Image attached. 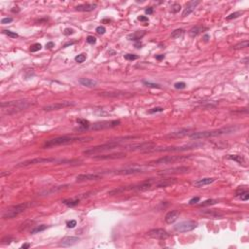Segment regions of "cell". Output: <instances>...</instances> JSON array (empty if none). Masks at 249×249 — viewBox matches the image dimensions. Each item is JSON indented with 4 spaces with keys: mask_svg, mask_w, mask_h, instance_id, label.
<instances>
[{
    "mask_svg": "<svg viewBox=\"0 0 249 249\" xmlns=\"http://www.w3.org/2000/svg\"><path fill=\"white\" fill-rule=\"evenodd\" d=\"M30 105H32V103L27 101V100H13V101L2 102L1 108L3 112L10 115L27 109Z\"/></svg>",
    "mask_w": 249,
    "mask_h": 249,
    "instance_id": "6da1fadb",
    "label": "cell"
},
{
    "mask_svg": "<svg viewBox=\"0 0 249 249\" xmlns=\"http://www.w3.org/2000/svg\"><path fill=\"white\" fill-rule=\"evenodd\" d=\"M89 139H92L91 137H73V136H61L57 137V138L50 139L45 142L44 147L45 148H50V147H55V146H61V145H67V144H72L76 142H84Z\"/></svg>",
    "mask_w": 249,
    "mask_h": 249,
    "instance_id": "7a4b0ae2",
    "label": "cell"
},
{
    "mask_svg": "<svg viewBox=\"0 0 249 249\" xmlns=\"http://www.w3.org/2000/svg\"><path fill=\"white\" fill-rule=\"evenodd\" d=\"M236 131V128H223L219 129H213V131H204V132H193L190 135V138L198 140V139H204L209 138V137L219 136L223 134H228Z\"/></svg>",
    "mask_w": 249,
    "mask_h": 249,
    "instance_id": "3957f363",
    "label": "cell"
},
{
    "mask_svg": "<svg viewBox=\"0 0 249 249\" xmlns=\"http://www.w3.org/2000/svg\"><path fill=\"white\" fill-rule=\"evenodd\" d=\"M30 206V202H23L17 205L11 206L7 209L2 215L3 219H12L15 218L18 215H20L21 213H23L24 210H27L28 207Z\"/></svg>",
    "mask_w": 249,
    "mask_h": 249,
    "instance_id": "277c9868",
    "label": "cell"
},
{
    "mask_svg": "<svg viewBox=\"0 0 249 249\" xmlns=\"http://www.w3.org/2000/svg\"><path fill=\"white\" fill-rule=\"evenodd\" d=\"M119 145H120V144H119L118 141H110V142H108V143H105V144H102V145H98V146L92 147V148H90V149L84 151V154L85 155H95V154L100 153V152L112 150V149H114V148L118 147Z\"/></svg>",
    "mask_w": 249,
    "mask_h": 249,
    "instance_id": "5b68a950",
    "label": "cell"
},
{
    "mask_svg": "<svg viewBox=\"0 0 249 249\" xmlns=\"http://www.w3.org/2000/svg\"><path fill=\"white\" fill-rule=\"evenodd\" d=\"M188 158H190V156H166V157L152 161L149 163L150 165H168V163H173L178 161H183Z\"/></svg>",
    "mask_w": 249,
    "mask_h": 249,
    "instance_id": "8992f818",
    "label": "cell"
},
{
    "mask_svg": "<svg viewBox=\"0 0 249 249\" xmlns=\"http://www.w3.org/2000/svg\"><path fill=\"white\" fill-rule=\"evenodd\" d=\"M200 143H196V144H191V145H184V146H172V147H166V148H161V149H157L155 148L153 150H150L148 152H183L187 151L190 149H196L197 147L200 146Z\"/></svg>",
    "mask_w": 249,
    "mask_h": 249,
    "instance_id": "52a82bcc",
    "label": "cell"
},
{
    "mask_svg": "<svg viewBox=\"0 0 249 249\" xmlns=\"http://www.w3.org/2000/svg\"><path fill=\"white\" fill-rule=\"evenodd\" d=\"M119 125H121V121H119V120L102 121V122H98V123H95V124H94V126L92 127V131H101V129L115 128Z\"/></svg>",
    "mask_w": 249,
    "mask_h": 249,
    "instance_id": "ba28073f",
    "label": "cell"
},
{
    "mask_svg": "<svg viewBox=\"0 0 249 249\" xmlns=\"http://www.w3.org/2000/svg\"><path fill=\"white\" fill-rule=\"evenodd\" d=\"M197 227H198V223L195 221L189 220V221L180 222L179 224H177L175 227H174V230L179 233H186V232L193 231V230L196 229Z\"/></svg>",
    "mask_w": 249,
    "mask_h": 249,
    "instance_id": "9c48e42d",
    "label": "cell"
},
{
    "mask_svg": "<svg viewBox=\"0 0 249 249\" xmlns=\"http://www.w3.org/2000/svg\"><path fill=\"white\" fill-rule=\"evenodd\" d=\"M55 162V160L53 158H35L31 160H27L24 162H21L17 165V168H24V166H33L37 163H53Z\"/></svg>",
    "mask_w": 249,
    "mask_h": 249,
    "instance_id": "30bf717a",
    "label": "cell"
},
{
    "mask_svg": "<svg viewBox=\"0 0 249 249\" xmlns=\"http://www.w3.org/2000/svg\"><path fill=\"white\" fill-rule=\"evenodd\" d=\"M147 235H148V236L152 237V239H166L169 236L168 232L163 229L150 230V231L147 233Z\"/></svg>",
    "mask_w": 249,
    "mask_h": 249,
    "instance_id": "8fae6325",
    "label": "cell"
},
{
    "mask_svg": "<svg viewBox=\"0 0 249 249\" xmlns=\"http://www.w3.org/2000/svg\"><path fill=\"white\" fill-rule=\"evenodd\" d=\"M74 105H75L74 102L61 101V102H55V103H53V104L47 105L45 107H43V109L45 111H54V110L62 109V108H65V107H70V106H74Z\"/></svg>",
    "mask_w": 249,
    "mask_h": 249,
    "instance_id": "7c38bea8",
    "label": "cell"
},
{
    "mask_svg": "<svg viewBox=\"0 0 249 249\" xmlns=\"http://www.w3.org/2000/svg\"><path fill=\"white\" fill-rule=\"evenodd\" d=\"M155 144L152 142H145V143H138V144H132V145H128L127 149L131 150V151H135V150H145V152L149 151V149H152L154 148Z\"/></svg>",
    "mask_w": 249,
    "mask_h": 249,
    "instance_id": "4fadbf2b",
    "label": "cell"
},
{
    "mask_svg": "<svg viewBox=\"0 0 249 249\" xmlns=\"http://www.w3.org/2000/svg\"><path fill=\"white\" fill-rule=\"evenodd\" d=\"M189 168L188 166H179V168H173L166 170H162L160 171V175H168V174H173V173H185L188 172Z\"/></svg>",
    "mask_w": 249,
    "mask_h": 249,
    "instance_id": "5bb4252c",
    "label": "cell"
},
{
    "mask_svg": "<svg viewBox=\"0 0 249 249\" xmlns=\"http://www.w3.org/2000/svg\"><path fill=\"white\" fill-rule=\"evenodd\" d=\"M126 157V153L124 152H118V153L108 154V155H100L94 157L95 160H114V159H122Z\"/></svg>",
    "mask_w": 249,
    "mask_h": 249,
    "instance_id": "9a60e30c",
    "label": "cell"
},
{
    "mask_svg": "<svg viewBox=\"0 0 249 249\" xmlns=\"http://www.w3.org/2000/svg\"><path fill=\"white\" fill-rule=\"evenodd\" d=\"M101 178V175L98 173H87V174H80L76 177V180L82 182V181H91V180H98Z\"/></svg>",
    "mask_w": 249,
    "mask_h": 249,
    "instance_id": "2e32d148",
    "label": "cell"
},
{
    "mask_svg": "<svg viewBox=\"0 0 249 249\" xmlns=\"http://www.w3.org/2000/svg\"><path fill=\"white\" fill-rule=\"evenodd\" d=\"M199 1H190L187 3V5H186L185 9L183 11V13H182V17H187L189 16L191 13L194 12V10L196 9V7L199 4Z\"/></svg>",
    "mask_w": 249,
    "mask_h": 249,
    "instance_id": "e0dca14e",
    "label": "cell"
},
{
    "mask_svg": "<svg viewBox=\"0 0 249 249\" xmlns=\"http://www.w3.org/2000/svg\"><path fill=\"white\" fill-rule=\"evenodd\" d=\"M78 241H79V237L77 236H65L61 239V245L64 247H68L78 243Z\"/></svg>",
    "mask_w": 249,
    "mask_h": 249,
    "instance_id": "ac0fdd59",
    "label": "cell"
},
{
    "mask_svg": "<svg viewBox=\"0 0 249 249\" xmlns=\"http://www.w3.org/2000/svg\"><path fill=\"white\" fill-rule=\"evenodd\" d=\"M178 217H179V211L171 210L166 213V215L165 216V222L166 224H172V223H174L177 220Z\"/></svg>",
    "mask_w": 249,
    "mask_h": 249,
    "instance_id": "d6986e66",
    "label": "cell"
},
{
    "mask_svg": "<svg viewBox=\"0 0 249 249\" xmlns=\"http://www.w3.org/2000/svg\"><path fill=\"white\" fill-rule=\"evenodd\" d=\"M100 95L102 96H108V98H129V96L133 95L132 94H129V92H100Z\"/></svg>",
    "mask_w": 249,
    "mask_h": 249,
    "instance_id": "ffe728a7",
    "label": "cell"
},
{
    "mask_svg": "<svg viewBox=\"0 0 249 249\" xmlns=\"http://www.w3.org/2000/svg\"><path fill=\"white\" fill-rule=\"evenodd\" d=\"M96 8V4L94 3H87V4H81L75 7L76 11L79 12H92Z\"/></svg>",
    "mask_w": 249,
    "mask_h": 249,
    "instance_id": "44dd1931",
    "label": "cell"
},
{
    "mask_svg": "<svg viewBox=\"0 0 249 249\" xmlns=\"http://www.w3.org/2000/svg\"><path fill=\"white\" fill-rule=\"evenodd\" d=\"M175 183V178H166V179H161L156 182V187H168L169 185Z\"/></svg>",
    "mask_w": 249,
    "mask_h": 249,
    "instance_id": "7402d4cb",
    "label": "cell"
},
{
    "mask_svg": "<svg viewBox=\"0 0 249 249\" xmlns=\"http://www.w3.org/2000/svg\"><path fill=\"white\" fill-rule=\"evenodd\" d=\"M79 83L84 87L87 88H94L96 86V81L92 80V79H89V78H80L79 79Z\"/></svg>",
    "mask_w": 249,
    "mask_h": 249,
    "instance_id": "603a6c76",
    "label": "cell"
},
{
    "mask_svg": "<svg viewBox=\"0 0 249 249\" xmlns=\"http://www.w3.org/2000/svg\"><path fill=\"white\" fill-rule=\"evenodd\" d=\"M142 172L141 169L139 168H126L123 170H118L115 172V174H119V175H129V174H136Z\"/></svg>",
    "mask_w": 249,
    "mask_h": 249,
    "instance_id": "cb8c5ba5",
    "label": "cell"
},
{
    "mask_svg": "<svg viewBox=\"0 0 249 249\" xmlns=\"http://www.w3.org/2000/svg\"><path fill=\"white\" fill-rule=\"evenodd\" d=\"M214 181H215V178H209V177L202 178V179H199L198 181H196L194 183V185L196 186V187H203V186H205V185H209L211 183H213Z\"/></svg>",
    "mask_w": 249,
    "mask_h": 249,
    "instance_id": "d4e9b609",
    "label": "cell"
},
{
    "mask_svg": "<svg viewBox=\"0 0 249 249\" xmlns=\"http://www.w3.org/2000/svg\"><path fill=\"white\" fill-rule=\"evenodd\" d=\"M188 132L189 129H180V131H177V132H170L169 134L166 135V137H168V138H178V137H182V136H185L188 134Z\"/></svg>",
    "mask_w": 249,
    "mask_h": 249,
    "instance_id": "484cf974",
    "label": "cell"
},
{
    "mask_svg": "<svg viewBox=\"0 0 249 249\" xmlns=\"http://www.w3.org/2000/svg\"><path fill=\"white\" fill-rule=\"evenodd\" d=\"M205 27H203L202 25H196V27H192L190 29V31H189V33H190V35L192 37H196V36H198L199 34H200L203 30H205Z\"/></svg>",
    "mask_w": 249,
    "mask_h": 249,
    "instance_id": "4316f807",
    "label": "cell"
},
{
    "mask_svg": "<svg viewBox=\"0 0 249 249\" xmlns=\"http://www.w3.org/2000/svg\"><path fill=\"white\" fill-rule=\"evenodd\" d=\"M145 35V31L143 30H141V31H135V32H133L132 34L131 35H129L128 38L129 40H133V41H139L142 37Z\"/></svg>",
    "mask_w": 249,
    "mask_h": 249,
    "instance_id": "83f0119b",
    "label": "cell"
},
{
    "mask_svg": "<svg viewBox=\"0 0 249 249\" xmlns=\"http://www.w3.org/2000/svg\"><path fill=\"white\" fill-rule=\"evenodd\" d=\"M80 202V199H78V198H75V199H64V200H62V203L65 204V205H67V206H70V207H72V206H75L77 205L78 203Z\"/></svg>",
    "mask_w": 249,
    "mask_h": 249,
    "instance_id": "f1b7e54d",
    "label": "cell"
},
{
    "mask_svg": "<svg viewBox=\"0 0 249 249\" xmlns=\"http://www.w3.org/2000/svg\"><path fill=\"white\" fill-rule=\"evenodd\" d=\"M48 228V226H46V225H40V226H37V227H35V228H33L32 230H31V233L32 235H34V233H40V232H43V231H45V230Z\"/></svg>",
    "mask_w": 249,
    "mask_h": 249,
    "instance_id": "f546056e",
    "label": "cell"
},
{
    "mask_svg": "<svg viewBox=\"0 0 249 249\" xmlns=\"http://www.w3.org/2000/svg\"><path fill=\"white\" fill-rule=\"evenodd\" d=\"M230 160H233V161H236L237 162L239 163H245V160L244 158L242 157V156H237V155H230L229 157H228Z\"/></svg>",
    "mask_w": 249,
    "mask_h": 249,
    "instance_id": "4dcf8cb0",
    "label": "cell"
},
{
    "mask_svg": "<svg viewBox=\"0 0 249 249\" xmlns=\"http://www.w3.org/2000/svg\"><path fill=\"white\" fill-rule=\"evenodd\" d=\"M184 34V29H182V28H179V29H175L174 31H172L171 33V38H179V37H181L182 35Z\"/></svg>",
    "mask_w": 249,
    "mask_h": 249,
    "instance_id": "1f68e13d",
    "label": "cell"
},
{
    "mask_svg": "<svg viewBox=\"0 0 249 249\" xmlns=\"http://www.w3.org/2000/svg\"><path fill=\"white\" fill-rule=\"evenodd\" d=\"M249 45V42L247 40H245V41H242V42H240L239 44H236V45L235 46V49H243V48H247Z\"/></svg>",
    "mask_w": 249,
    "mask_h": 249,
    "instance_id": "d6a6232c",
    "label": "cell"
},
{
    "mask_svg": "<svg viewBox=\"0 0 249 249\" xmlns=\"http://www.w3.org/2000/svg\"><path fill=\"white\" fill-rule=\"evenodd\" d=\"M218 202L216 199H207L205 202H203L202 203L199 204V206H207V205H212V204L217 203Z\"/></svg>",
    "mask_w": 249,
    "mask_h": 249,
    "instance_id": "836d02e7",
    "label": "cell"
},
{
    "mask_svg": "<svg viewBox=\"0 0 249 249\" xmlns=\"http://www.w3.org/2000/svg\"><path fill=\"white\" fill-rule=\"evenodd\" d=\"M86 55L85 54H81V55H78L77 57H75V61L78 62V64H82V62H84L85 61H86Z\"/></svg>",
    "mask_w": 249,
    "mask_h": 249,
    "instance_id": "e575fe53",
    "label": "cell"
},
{
    "mask_svg": "<svg viewBox=\"0 0 249 249\" xmlns=\"http://www.w3.org/2000/svg\"><path fill=\"white\" fill-rule=\"evenodd\" d=\"M143 84L146 87H150V88H154V89H160V88H161V86H160L159 84L151 83V82H148V81H143Z\"/></svg>",
    "mask_w": 249,
    "mask_h": 249,
    "instance_id": "d590c367",
    "label": "cell"
},
{
    "mask_svg": "<svg viewBox=\"0 0 249 249\" xmlns=\"http://www.w3.org/2000/svg\"><path fill=\"white\" fill-rule=\"evenodd\" d=\"M3 33L6 34V35H8L9 37H12V38H18V33L13 32V31H11V30H3Z\"/></svg>",
    "mask_w": 249,
    "mask_h": 249,
    "instance_id": "8d00e7d4",
    "label": "cell"
},
{
    "mask_svg": "<svg viewBox=\"0 0 249 249\" xmlns=\"http://www.w3.org/2000/svg\"><path fill=\"white\" fill-rule=\"evenodd\" d=\"M241 14H242V12H236V13H233V14L229 15V16L227 17V20H233V18H239Z\"/></svg>",
    "mask_w": 249,
    "mask_h": 249,
    "instance_id": "74e56055",
    "label": "cell"
},
{
    "mask_svg": "<svg viewBox=\"0 0 249 249\" xmlns=\"http://www.w3.org/2000/svg\"><path fill=\"white\" fill-rule=\"evenodd\" d=\"M11 241H14V239L11 236H5L4 239H2V240H1V243L2 244H7V243H11Z\"/></svg>",
    "mask_w": 249,
    "mask_h": 249,
    "instance_id": "f35d334b",
    "label": "cell"
},
{
    "mask_svg": "<svg viewBox=\"0 0 249 249\" xmlns=\"http://www.w3.org/2000/svg\"><path fill=\"white\" fill-rule=\"evenodd\" d=\"M174 88L177 89V90H182V89L186 88V84L184 82H178V83L174 84Z\"/></svg>",
    "mask_w": 249,
    "mask_h": 249,
    "instance_id": "ab89813d",
    "label": "cell"
},
{
    "mask_svg": "<svg viewBox=\"0 0 249 249\" xmlns=\"http://www.w3.org/2000/svg\"><path fill=\"white\" fill-rule=\"evenodd\" d=\"M41 47H42V46H41L39 43H35V44H33V45L30 47V51L34 53V52L39 51V50L41 49Z\"/></svg>",
    "mask_w": 249,
    "mask_h": 249,
    "instance_id": "60d3db41",
    "label": "cell"
},
{
    "mask_svg": "<svg viewBox=\"0 0 249 249\" xmlns=\"http://www.w3.org/2000/svg\"><path fill=\"white\" fill-rule=\"evenodd\" d=\"M239 197H240V199L241 200H244V202H246V200L249 199V193L247 191H245V192L242 193V194H240Z\"/></svg>",
    "mask_w": 249,
    "mask_h": 249,
    "instance_id": "b9f144b4",
    "label": "cell"
},
{
    "mask_svg": "<svg viewBox=\"0 0 249 249\" xmlns=\"http://www.w3.org/2000/svg\"><path fill=\"white\" fill-rule=\"evenodd\" d=\"M180 9H181V6H180V4H173L172 6H171V12L172 13H177V12H179L180 11Z\"/></svg>",
    "mask_w": 249,
    "mask_h": 249,
    "instance_id": "7bdbcfd3",
    "label": "cell"
},
{
    "mask_svg": "<svg viewBox=\"0 0 249 249\" xmlns=\"http://www.w3.org/2000/svg\"><path fill=\"white\" fill-rule=\"evenodd\" d=\"M125 58L127 59V61H134V59H137L138 57L135 55H132V54H128L125 55Z\"/></svg>",
    "mask_w": 249,
    "mask_h": 249,
    "instance_id": "ee69618b",
    "label": "cell"
},
{
    "mask_svg": "<svg viewBox=\"0 0 249 249\" xmlns=\"http://www.w3.org/2000/svg\"><path fill=\"white\" fill-rule=\"evenodd\" d=\"M163 108H162V107H156V108H153V109L148 111V113L153 114V113H157V112H163Z\"/></svg>",
    "mask_w": 249,
    "mask_h": 249,
    "instance_id": "f6af8a7d",
    "label": "cell"
},
{
    "mask_svg": "<svg viewBox=\"0 0 249 249\" xmlns=\"http://www.w3.org/2000/svg\"><path fill=\"white\" fill-rule=\"evenodd\" d=\"M105 31H106V29L104 27H101V25H100V27H96V32H98V34H104Z\"/></svg>",
    "mask_w": 249,
    "mask_h": 249,
    "instance_id": "bcb514c9",
    "label": "cell"
},
{
    "mask_svg": "<svg viewBox=\"0 0 249 249\" xmlns=\"http://www.w3.org/2000/svg\"><path fill=\"white\" fill-rule=\"evenodd\" d=\"M13 21V18H4L1 20V24H10Z\"/></svg>",
    "mask_w": 249,
    "mask_h": 249,
    "instance_id": "7dc6e473",
    "label": "cell"
},
{
    "mask_svg": "<svg viewBox=\"0 0 249 249\" xmlns=\"http://www.w3.org/2000/svg\"><path fill=\"white\" fill-rule=\"evenodd\" d=\"M77 225V222L75 221V220H70V221H68L67 222V227L68 228H74V227H75Z\"/></svg>",
    "mask_w": 249,
    "mask_h": 249,
    "instance_id": "c3c4849f",
    "label": "cell"
},
{
    "mask_svg": "<svg viewBox=\"0 0 249 249\" xmlns=\"http://www.w3.org/2000/svg\"><path fill=\"white\" fill-rule=\"evenodd\" d=\"M87 42L90 43V44H95L96 42V39L95 38L94 36H88L87 37Z\"/></svg>",
    "mask_w": 249,
    "mask_h": 249,
    "instance_id": "681fc988",
    "label": "cell"
},
{
    "mask_svg": "<svg viewBox=\"0 0 249 249\" xmlns=\"http://www.w3.org/2000/svg\"><path fill=\"white\" fill-rule=\"evenodd\" d=\"M74 33V30L71 28H65L64 29V35H71Z\"/></svg>",
    "mask_w": 249,
    "mask_h": 249,
    "instance_id": "f907efd6",
    "label": "cell"
},
{
    "mask_svg": "<svg viewBox=\"0 0 249 249\" xmlns=\"http://www.w3.org/2000/svg\"><path fill=\"white\" fill-rule=\"evenodd\" d=\"M199 202V197H196V198H193L190 202H189V203L190 204H194V203H198Z\"/></svg>",
    "mask_w": 249,
    "mask_h": 249,
    "instance_id": "816d5d0a",
    "label": "cell"
},
{
    "mask_svg": "<svg viewBox=\"0 0 249 249\" xmlns=\"http://www.w3.org/2000/svg\"><path fill=\"white\" fill-rule=\"evenodd\" d=\"M137 20L140 21H145V23H148V21H149V20H148V18L145 17V16H140V17L137 18Z\"/></svg>",
    "mask_w": 249,
    "mask_h": 249,
    "instance_id": "f5cc1de1",
    "label": "cell"
},
{
    "mask_svg": "<svg viewBox=\"0 0 249 249\" xmlns=\"http://www.w3.org/2000/svg\"><path fill=\"white\" fill-rule=\"evenodd\" d=\"M145 13L148 14V15L153 14V8H151V7H149V8H147L146 10H145Z\"/></svg>",
    "mask_w": 249,
    "mask_h": 249,
    "instance_id": "db71d44e",
    "label": "cell"
},
{
    "mask_svg": "<svg viewBox=\"0 0 249 249\" xmlns=\"http://www.w3.org/2000/svg\"><path fill=\"white\" fill-rule=\"evenodd\" d=\"M55 46V44L53 42H49V43H47V45H46V48H48V49H52Z\"/></svg>",
    "mask_w": 249,
    "mask_h": 249,
    "instance_id": "11a10c76",
    "label": "cell"
},
{
    "mask_svg": "<svg viewBox=\"0 0 249 249\" xmlns=\"http://www.w3.org/2000/svg\"><path fill=\"white\" fill-rule=\"evenodd\" d=\"M29 247H30V244L29 243H24V244L21 245V248L23 249H27V248H29Z\"/></svg>",
    "mask_w": 249,
    "mask_h": 249,
    "instance_id": "9f6ffc18",
    "label": "cell"
},
{
    "mask_svg": "<svg viewBox=\"0 0 249 249\" xmlns=\"http://www.w3.org/2000/svg\"><path fill=\"white\" fill-rule=\"evenodd\" d=\"M156 58H157L158 61H161V59L165 58V55H157V57H156Z\"/></svg>",
    "mask_w": 249,
    "mask_h": 249,
    "instance_id": "6f0895ef",
    "label": "cell"
},
{
    "mask_svg": "<svg viewBox=\"0 0 249 249\" xmlns=\"http://www.w3.org/2000/svg\"><path fill=\"white\" fill-rule=\"evenodd\" d=\"M208 38H209V35H207V34H205L203 36V40L204 41H208Z\"/></svg>",
    "mask_w": 249,
    "mask_h": 249,
    "instance_id": "680465c9",
    "label": "cell"
}]
</instances>
